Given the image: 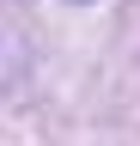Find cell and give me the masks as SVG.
<instances>
[]
</instances>
